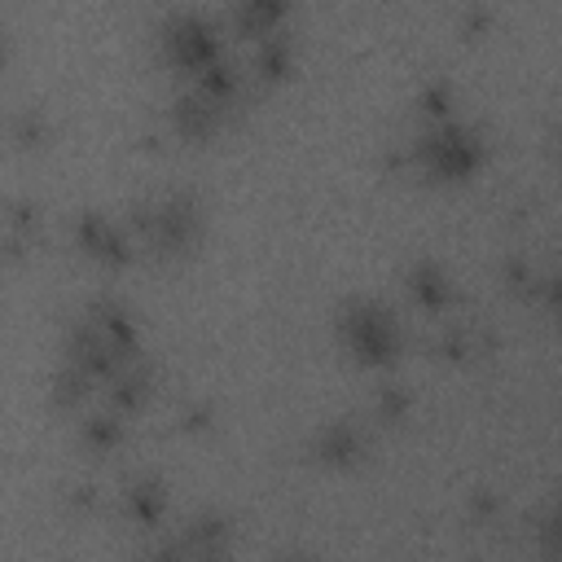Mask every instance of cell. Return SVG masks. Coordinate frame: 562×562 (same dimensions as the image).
Listing matches in <instances>:
<instances>
[{"label":"cell","mask_w":562,"mask_h":562,"mask_svg":"<svg viewBox=\"0 0 562 562\" xmlns=\"http://www.w3.org/2000/svg\"><path fill=\"white\" fill-rule=\"evenodd\" d=\"M140 356V334H136V321L123 303L114 299H97L79 312L70 338H66V351L61 360L79 364L92 382H105L114 378L123 364H132Z\"/></svg>","instance_id":"6da1fadb"},{"label":"cell","mask_w":562,"mask_h":562,"mask_svg":"<svg viewBox=\"0 0 562 562\" xmlns=\"http://www.w3.org/2000/svg\"><path fill=\"white\" fill-rule=\"evenodd\" d=\"M413 158L430 180L452 184V180H470L483 167L487 145H483L474 123H465L457 114H443V119H430L426 132L413 140Z\"/></svg>","instance_id":"7a4b0ae2"},{"label":"cell","mask_w":562,"mask_h":562,"mask_svg":"<svg viewBox=\"0 0 562 562\" xmlns=\"http://www.w3.org/2000/svg\"><path fill=\"white\" fill-rule=\"evenodd\" d=\"M132 228L140 233V246L149 255H184L202 237V202L193 189L162 193L132 211Z\"/></svg>","instance_id":"3957f363"},{"label":"cell","mask_w":562,"mask_h":562,"mask_svg":"<svg viewBox=\"0 0 562 562\" xmlns=\"http://www.w3.org/2000/svg\"><path fill=\"white\" fill-rule=\"evenodd\" d=\"M334 329L347 356H356L360 364H391L404 347L400 316L378 299H347L334 316Z\"/></svg>","instance_id":"277c9868"},{"label":"cell","mask_w":562,"mask_h":562,"mask_svg":"<svg viewBox=\"0 0 562 562\" xmlns=\"http://www.w3.org/2000/svg\"><path fill=\"white\" fill-rule=\"evenodd\" d=\"M158 44H162V57L167 66L184 70V75H202L206 66H215L224 53H220V31L206 13L198 9H180L162 22L158 31Z\"/></svg>","instance_id":"5b68a950"},{"label":"cell","mask_w":562,"mask_h":562,"mask_svg":"<svg viewBox=\"0 0 562 562\" xmlns=\"http://www.w3.org/2000/svg\"><path fill=\"white\" fill-rule=\"evenodd\" d=\"M228 110H233V101L211 97L206 88L193 83L189 92L176 97V105H171V127H176L184 140H206V136H215V132L224 127Z\"/></svg>","instance_id":"8992f818"},{"label":"cell","mask_w":562,"mask_h":562,"mask_svg":"<svg viewBox=\"0 0 562 562\" xmlns=\"http://www.w3.org/2000/svg\"><path fill=\"white\" fill-rule=\"evenodd\" d=\"M75 241H79L92 259H101V263H110V268H119V263L132 259V237H127L114 220H105L101 211H83V215H79Z\"/></svg>","instance_id":"52a82bcc"},{"label":"cell","mask_w":562,"mask_h":562,"mask_svg":"<svg viewBox=\"0 0 562 562\" xmlns=\"http://www.w3.org/2000/svg\"><path fill=\"white\" fill-rule=\"evenodd\" d=\"M312 452H316L321 465H351V461L364 452V426L351 422V417H338V422H329V426L316 435Z\"/></svg>","instance_id":"ba28073f"},{"label":"cell","mask_w":562,"mask_h":562,"mask_svg":"<svg viewBox=\"0 0 562 562\" xmlns=\"http://www.w3.org/2000/svg\"><path fill=\"white\" fill-rule=\"evenodd\" d=\"M290 4L294 0H233V26L250 40H263V35L285 26Z\"/></svg>","instance_id":"9c48e42d"},{"label":"cell","mask_w":562,"mask_h":562,"mask_svg":"<svg viewBox=\"0 0 562 562\" xmlns=\"http://www.w3.org/2000/svg\"><path fill=\"white\" fill-rule=\"evenodd\" d=\"M149 382H154V373H149V364L136 356V360H132V364H123L114 378H105V400H110L119 413H132V408H140V404H145Z\"/></svg>","instance_id":"30bf717a"},{"label":"cell","mask_w":562,"mask_h":562,"mask_svg":"<svg viewBox=\"0 0 562 562\" xmlns=\"http://www.w3.org/2000/svg\"><path fill=\"white\" fill-rule=\"evenodd\" d=\"M408 290H413V299H417L426 312H443V307L452 303V281H448V272H443L435 259H417V263L408 268Z\"/></svg>","instance_id":"8fae6325"},{"label":"cell","mask_w":562,"mask_h":562,"mask_svg":"<svg viewBox=\"0 0 562 562\" xmlns=\"http://www.w3.org/2000/svg\"><path fill=\"white\" fill-rule=\"evenodd\" d=\"M255 70H259V79H285L290 70H294V35L281 26V31H272V35H263V40H255Z\"/></svg>","instance_id":"7c38bea8"},{"label":"cell","mask_w":562,"mask_h":562,"mask_svg":"<svg viewBox=\"0 0 562 562\" xmlns=\"http://www.w3.org/2000/svg\"><path fill=\"white\" fill-rule=\"evenodd\" d=\"M127 509H132V518H136L140 527H154V522L162 518V509H167L162 483H158V479H136V483L127 487Z\"/></svg>","instance_id":"4fadbf2b"},{"label":"cell","mask_w":562,"mask_h":562,"mask_svg":"<svg viewBox=\"0 0 562 562\" xmlns=\"http://www.w3.org/2000/svg\"><path fill=\"white\" fill-rule=\"evenodd\" d=\"M119 435H123V413H119L114 404L88 413V422H83V443H88V448H114Z\"/></svg>","instance_id":"5bb4252c"},{"label":"cell","mask_w":562,"mask_h":562,"mask_svg":"<svg viewBox=\"0 0 562 562\" xmlns=\"http://www.w3.org/2000/svg\"><path fill=\"white\" fill-rule=\"evenodd\" d=\"M18 140H26V145H40L44 140V132H48V123H44V114L40 110H22V119H18Z\"/></svg>","instance_id":"9a60e30c"},{"label":"cell","mask_w":562,"mask_h":562,"mask_svg":"<svg viewBox=\"0 0 562 562\" xmlns=\"http://www.w3.org/2000/svg\"><path fill=\"white\" fill-rule=\"evenodd\" d=\"M378 408H382V417L391 422V417H400V413L408 408V395H404L400 386H386V391L378 395Z\"/></svg>","instance_id":"2e32d148"},{"label":"cell","mask_w":562,"mask_h":562,"mask_svg":"<svg viewBox=\"0 0 562 562\" xmlns=\"http://www.w3.org/2000/svg\"><path fill=\"white\" fill-rule=\"evenodd\" d=\"M544 290H549V303H553V307H558V316H562V272H558V277H549V285H544Z\"/></svg>","instance_id":"e0dca14e"},{"label":"cell","mask_w":562,"mask_h":562,"mask_svg":"<svg viewBox=\"0 0 562 562\" xmlns=\"http://www.w3.org/2000/svg\"><path fill=\"white\" fill-rule=\"evenodd\" d=\"M549 536H553V549H562V501H558V514L549 522Z\"/></svg>","instance_id":"ac0fdd59"},{"label":"cell","mask_w":562,"mask_h":562,"mask_svg":"<svg viewBox=\"0 0 562 562\" xmlns=\"http://www.w3.org/2000/svg\"><path fill=\"white\" fill-rule=\"evenodd\" d=\"M558 149H562V132H558Z\"/></svg>","instance_id":"d6986e66"}]
</instances>
